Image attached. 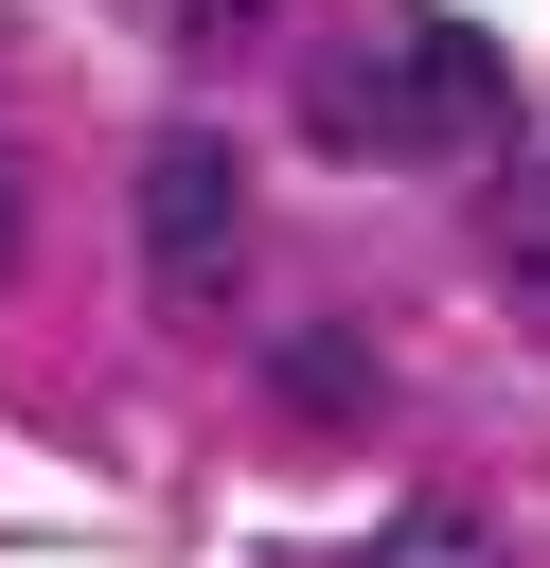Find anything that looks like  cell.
Returning a JSON list of instances; mask_svg holds the SVG:
<instances>
[{
    "mask_svg": "<svg viewBox=\"0 0 550 568\" xmlns=\"http://www.w3.org/2000/svg\"><path fill=\"white\" fill-rule=\"evenodd\" d=\"M355 53H373V89H390L408 160H444V142H515V71H497V36H461V18H373Z\"/></svg>",
    "mask_w": 550,
    "mask_h": 568,
    "instance_id": "cell-1",
    "label": "cell"
},
{
    "mask_svg": "<svg viewBox=\"0 0 550 568\" xmlns=\"http://www.w3.org/2000/svg\"><path fill=\"white\" fill-rule=\"evenodd\" d=\"M124 213H142V266H160V302H213V284H231V231H248V178H231V142H213V124H160Z\"/></svg>",
    "mask_w": 550,
    "mask_h": 568,
    "instance_id": "cell-2",
    "label": "cell"
},
{
    "mask_svg": "<svg viewBox=\"0 0 550 568\" xmlns=\"http://www.w3.org/2000/svg\"><path fill=\"white\" fill-rule=\"evenodd\" d=\"M302 142H319V160H408V124H390V89H373V53H355V36L302 71Z\"/></svg>",
    "mask_w": 550,
    "mask_h": 568,
    "instance_id": "cell-3",
    "label": "cell"
},
{
    "mask_svg": "<svg viewBox=\"0 0 550 568\" xmlns=\"http://www.w3.org/2000/svg\"><path fill=\"white\" fill-rule=\"evenodd\" d=\"M266 390H284V408H319V426H337V408H373V337H355V320H302V337H284V355H266Z\"/></svg>",
    "mask_w": 550,
    "mask_h": 568,
    "instance_id": "cell-4",
    "label": "cell"
},
{
    "mask_svg": "<svg viewBox=\"0 0 550 568\" xmlns=\"http://www.w3.org/2000/svg\"><path fill=\"white\" fill-rule=\"evenodd\" d=\"M373 568H497V532L461 515V497H426V515H390V550Z\"/></svg>",
    "mask_w": 550,
    "mask_h": 568,
    "instance_id": "cell-5",
    "label": "cell"
},
{
    "mask_svg": "<svg viewBox=\"0 0 550 568\" xmlns=\"http://www.w3.org/2000/svg\"><path fill=\"white\" fill-rule=\"evenodd\" d=\"M177 18H195V36H248V18H266V0H177Z\"/></svg>",
    "mask_w": 550,
    "mask_h": 568,
    "instance_id": "cell-6",
    "label": "cell"
},
{
    "mask_svg": "<svg viewBox=\"0 0 550 568\" xmlns=\"http://www.w3.org/2000/svg\"><path fill=\"white\" fill-rule=\"evenodd\" d=\"M0 266H18V178H0Z\"/></svg>",
    "mask_w": 550,
    "mask_h": 568,
    "instance_id": "cell-7",
    "label": "cell"
}]
</instances>
